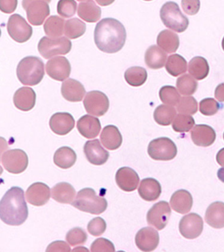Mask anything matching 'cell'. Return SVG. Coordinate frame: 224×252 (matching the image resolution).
I'll return each instance as SVG.
<instances>
[{"instance_id": "52", "label": "cell", "mask_w": 224, "mask_h": 252, "mask_svg": "<svg viewBox=\"0 0 224 252\" xmlns=\"http://www.w3.org/2000/svg\"><path fill=\"white\" fill-rule=\"evenodd\" d=\"M8 144L7 141L3 137H0V162L3 153L8 149Z\"/></svg>"}, {"instance_id": "44", "label": "cell", "mask_w": 224, "mask_h": 252, "mask_svg": "<svg viewBox=\"0 0 224 252\" xmlns=\"http://www.w3.org/2000/svg\"><path fill=\"white\" fill-rule=\"evenodd\" d=\"M66 239L72 246L84 244L87 240V234L82 228H74L67 233Z\"/></svg>"}, {"instance_id": "35", "label": "cell", "mask_w": 224, "mask_h": 252, "mask_svg": "<svg viewBox=\"0 0 224 252\" xmlns=\"http://www.w3.org/2000/svg\"><path fill=\"white\" fill-rule=\"evenodd\" d=\"M65 21L58 16H51L45 21L43 27L45 34L51 37L62 36L64 31Z\"/></svg>"}, {"instance_id": "8", "label": "cell", "mask_w": 224, "mask_h": 252, "mask_svg": "<svg viewBox=\"0 0 224 252\" xmlns=\"http://www.w3.org/2000/svg\"><path fill=\"white\" fill-rule=\"evenodd\" d=\"M51 0H23V7L27 11V19L33 26H40L50 15L49 3Z\"/></svg>"}, {"instance_id": "55", "label": "cell", "mask_w": 224, "mask_h": 252, "mask_svg": "<svg viewBox=\"0 0 224 252\" xmlns=\"http://www.w3.org/2000/svg\"><path fill=\"white\" fill-rule=\"evenodd\" d=\"M217 175L218 179H219L222 182L224 183V167H222V168H220L219 170L218 171Z\"/></svg>"}, {"instance_id": "45", "label": "cell", "mask_w": 224, "mask_h": 252, "mask_svg": "<svg viewBox=\"0 0 224 252\" xmlns=\"http://www.w3.org/2000/svg\"><path fill=\"white\" fill-rule=\"evenodd\" d=\"M220 109V104L214 98H206L199 103L200 113L204 116H213Z\"/></svg>"}, {"instance_id": "17", "label": "cell", "mask_w": 224, "mask_h": 252, "mask_svg": "<svg viewBox=\"0 0 224 252\" xmlns=\"http://www.w3.org/2000/svg\"><path fill=\"white\" fill-rule=\"evenodd\" d=\"M49 126L57 135H67L74 128V118L68 112H57L51 116Z\"/></svg>"}, {"instance_id": "10", "label": "cell", "mask_w": 224, "mask_h": 252, "mask_svg": "<svg viewBox=\"0 0 224 252\" xmlns=\"http://www.w3.org/2000/svg\"><path fill=\"white\" fill-rule=\"evenodd\" d=\"M1 159L6 170L13 174L24 172L28 165V158L25 152L21 149H13L6 152Z\"/></svg>"}, {"instance_id": "33", "label": "cell", "mask_w": 224, "mask_h": 252, "mask_svg": "<svg viewBox=\"0 0 224 252\" xmlns=\"http://www.w3.org/2000/svg\"><path fill=\"white\" fill-rule=\"evenodd\" d=\"M188 70L194 78L197 80H202L209 74V65L203 57H196L189 63Z\"/></svg>"}, {"instance_id": "7", "label": "cell", "mask_w": 224, "mask_h": 252, "mask_svg": "<svg viewBox=\"0 0 224 252\" xmlns=\"http://www.w3.org/2000/svg\"><path fill=\"white\" fill-rule=\"evenodd\" d=\"M147 153L155 160L169 161L176 157L178 151L172 140L167 137H160L150 142Z\"/></svg>"}, {"instance_id": "57", "label": "cell", "mask_w": 224, "mask_h": 252, "mask_svg": "<svg viewBox=\"0 0 224 252\" xmlns=\"http://www.w3.org/2000/svg\"><path fill=\"white\" fill-rule=\"evenodd\" d=\"M3 168H2V167L1 166V165H0V175H1L2 173H3Z\"/></svg>"}, {"instance_id": "36", "label": "cell", "mask_w": 224, "mask_h": 252, "mask_svg": "<svg viewBox=\"0 0 224 252\" xmlns=\"http://www.w3.org/2000/svg\"><path fill=\"white\" fill-rule=\"evenodd\" d=\"M166 70L171 76L177 77L184 74L188 70L186 59L178 54L170 55L166 63Z\"/></svg>"}, {"instance_id": "4", "label": "cell", "mask_w": 224, "mask_h": 252, "mask_svg": "<svg viewBox=\"0 0 224 252\" xmlns=\"http://www.w3.org/2000/svg\"><path fill=\"white\" fill-rule=\"evenodd\" d=\"M72 205L82 212L99 215L105 212L108 202L103 197L97 196L93 189L85 188L79 191Z\"/></svg>"}, {"instance_id": "19", "label": "cell", "mask_w": 224, "mask_h": 252, "mask_svg": "<svg viewBox=\"0 0 224 252\" xmlns=\"http://www.w3.org/2000/svg\"><path fill=\"white\" fill-rule=\"evenodd\" d=\"M116 183L121 190L126 192L135 190L139 186V175L133 169L123 167L117 171L115 175Z\"/></svg>"}, {"instance_id": "21", "label": "cell", "mask_w": 224, "mask_h": 252, "mask_svg": "<svg viewBox=\"0 0 224 252\" xmlns=\"http://www.w3.org/2000/svg\"><path fill=\"white\" fill-rule=\"evenodd\" d=\"M61 94L65 99L70 102H80L86 94L84 85L74 79H68L62 83Z\"/></svg>"}, {"instance_id": "5", "label": "cell", "mask_w": 224, "mask_h": 252, "mask_svg": "<svg viewBox=\"0 0 224 252\" xmlns=\"http://www.w3.org/2000/svg\"><path fill=\"white\" fill-rule=\"evenodd\" d=\"M160 17L165 27L178 33L184 32L188 29L189 19L182 13L178 4L168 1L161 7Z\"/></svg>"}, {"instance_id": "50", "label": "cell", "mask_w": 224, "mask_h": 252, "mask_svg": "<svg viewBox=\"0 0 224 252\" xmlns=\"http://www.w3.org/2000/svg\"><path fill=\"white\" fill-rule=\"evenodd\" d=\"M47 252H70L71 249L68 244L63 241L53 242L48 246Z\"/></svg>"}, {"instance_id": "43", "label": "cell", "mask_w": 224, "mask_h": 252, "mask_svg": "<svg viewBox=\"0 0 224 252\" xmlns=\"http://www.w3.org/2000/svg\"><path fill=\"white\" fill-rule=\"evenodd\" d=\"M77 5V2L75 0H59L57 12L61 17L70 18L76 14Z\"/></svg>"}, {"instance_id": "30", "label": "cell", "mask_w": 224, "mask_h": 252, "mask_svg": "<svg viewBox=\"0 0 224 252\" xmlns=\"http://www.w3.org/2000/svg\"><path fill=\"white\" fill-rule=\"evenodd\" d=\"M76 194V190L68 183H58L51 190L52 198L61 204H71Z\"/></svg>"}, {"instance_id": "25", "label": "cell", "mask_w": 224, "mask_h": 252, "mask_svg": "<svg viewBox=\"0 0 224 252\" xmlns=\"http://www.w3.org/2000/svg\"><path fill=\"white\" fill-rule=\"evenodd\" d=\"M100 141L106 149L114 151L121 147L123 137L116 126L109 125L106 126L102 130Z\"/></svg>"}, {"instance_id": "40", "label": "cell", "mask_w": 224, "mask_h": 252, "mask_svg": "<svg viewBox=\"0 0 224 252\" xmlns=\"http://www.w3.org/2000/svg\"><path fill=\"white\" fill-rule=\"evenodd\" d=\"M195 126V120L188 114H179L173 120L172 128L178 133H187Z\"/></svg>"}, {"instance_id": "13", "label": "cell", "mask_w": 224, "mask_h": 252, "mask_svg": "<svg viewBox=\"0 0 224 252\" xmlns=\"http://www.w3.org/2000/svg\"><path fill=\"white\" fill-rule=\"evenodd\" d=\"M203 220L198 214L192 213L183 217L179 223L181 234L187 239H195L201 234Z\"/></svg>"}, {"instance_id": "39", "label": "cell", "mask_w": 224, "mask_h": 252, "mask_svg": "<svg viewBox=\"0 0 224 252\" xmlns=\"http://www.w3.org/2000/svg\"><path fill=\"white\" fill-rule=\"evenodd\" d=\"M177 90L183 95H191L197 90L198 83L190 74H184L177 79Z\"/></svg>"}, {"instance_id": "47", "label": "cell", "mask_w": 224, "mask_h": 252, "mask_svg": "<svg viewBox=\"0 0 224 252\" xmlns=\"http://www.w3.org/2000/svg\"><path fill=\"white\" fill-rule=\"evenodd\" d=\"M90 251L92 252H115V247L110 240L104 238H98L94 240L93 243L91 244Z\"/></svg>"}, {"instance_id": "3", "label": "cell", "mask_w": 224, "mask_h": 252, "mask_svg": "<svg viewBox=\"0 0 224 252\" xmlns=\"http://www.w3.org/2000/svg\"><path fill=\"white\" fill-rule=\"evenodd\" d=\"M17 74L18 79L23 85L35 86L39 84L44 77V63L39 57H25L18 64Z\"/></svg>"}, {"instance_id": "59", "label": "cell", "mask_w": 224, "mask_h": 252, "mask_svg": "<svg viewBox=\"0 0 224 252\" xmlns=\"http://www.w3.org/2000/svg\"><path fill=\"white\" fill-rule=\"evenodd\" d=\"M79 1H86V0H78Z\"/></svg>"}, {"instance_id": "31", "label": "cell", "mask_w": 224, "mask_h": 252, "mask_svg": "<svg viewBox=\"0 0 224 252\" xmlns=\"http://www.w3.org/2000/svg\"><path fill=\"white\" fill-rule=\"evenodd\" d=\"M157 43L159 47L168 53H175L180 45L178 35L174 32L164 30L159 33Z\"/></svg>"}, {"instance_id": "27", "label": "cell", "mask_w": 224, "mask_h": 252, "mask_svg": "<svg viewBox=\"0 0 224 252\" xmlns=\"http://www.w3.org/2000/svg\"><path fill=\"white\" fill-rule=\"evenodd\" d=\"M206 223L214 228L224 227V203L215 202L210 204L206 211Z\"/></svg>"}, {"instance_id": "22", "label": "cell", "mask_w": 224, "mask_h": 252, "mask_svg": "<svg viewBox=\"0 0 224 252\" xmlns=\"http://www.w3.org/2000/svg\"><path fill=\"white\" fill-rule=\"evenodd\" d=\"M77 128L82 136L86 139H93L99 135L101 124L97 118L90 115H84L77 123Z\"/></svg>"}, {"instance_id": "6", "label": "cell", "mask_w": 224, "mask_h": 252, "mask_svg": "<svg viewBox=\"0 0 224 252\" xmlns=\"http://www.w3.org/2000/svg\"><path fill=\"white\" fill-rule=\"evenodd\" d=\"M72 46V42L66 37H43L38 43V51L41 56L48 59L56 55L68 54Z\"/></svg>"}, {"instance_id": "9", "label": "cell", "mask_w": 224, "mask_h": 252, "mask_svg": "<svg viewBox=\"0 0 224 252\" xmlns=\"http://www.w3.org/2000/svg\"><path fill=\"white\" fill-rule=\"evenodd\" d=\"M7 31L10 37L18 43L26 42L32 35V28L18 14L10 17L7 23Z\"/></svg>"}, {"instance_id": "11", "label": "cell", "mask_w": 224, "mask_h": 252, "mask_svg": "<svg viewBox=\"0 0 224 252\" xmlns=\"http://www.w3.org/2000/svg\"><path fill=\"white\" fill-rule=\"evenodd\" d=\"M84 104L88 114L96 116H104L110 107L108 96L100 91L87 93L84 98Z\"/></svg>"}, {"instance_id": "18", "label": "cell", "mask_w": 224, "mask_h": 252, "mask_svg": "<svg viewBox=\"0 0 224 252\" xmlns=\"http://www.w3.org/2000/svg\"><path fill=\"white\" fill-rule=\"evenodd\" d=\"M50 196V189L43 183H33L26 192L28 202L35 206H42L46 204Z\"/></svg>"}, {"instance_id": "60", "label": "cell", "mask_w": 224, "mask_h": 252, "mask_svg": "<svg viewBox=\"0 0 224 252\" xmlns=\"http://www.w3.org/2000/svg\"><path fill=\"white\" fill-rule=\"evenodd\" d=\"M1 29H0V37H1Z\"/></svg>"}, {"instance_id": "48", "label": "cell", "mask_w": 224, "mask_h": 252, "mask_svg": "<svg viewBox=\"0 0 224 252\" xmlns=\"http://www.w3.org/2000/svg\"><path fill=\"white\" fill-rule=\"evenodd\" d=\"M181 4L183 10L188 15H196L200 9V0H182Z\"/></svg>"}, {"instance_id": "61", "label": "cell", "mask_w": 224, "mask_h": 252, "mask_svg": "<svg viewBox=\"0 0 224 252\" xmlns=\"http://www.w3.org/2000/svg\"><path fill=\"white\" fill-rule=\"evenodd\" d=\"M144 1H152V0H144Z\"/></svg>"}, {"instance_id": "20", "label": "cell", "mask_w": 224, "mask_h": 252, "mask_svg": "<svg viewBox=\"0 0 224 252\" xmlns=\"http://www.w3.org/2000/svg\"><path fill=\"white\" fill-rule=\"evenodd\" d=\"M191 137L195 145L198 147H207L215 141L216 134L212 127L199 124L195 126L191 132Z\"/></svg>"}, {"instance_id": "1", "label": "cell", "mask_w": 224, "mask_h": 252, "mask_svg": "<svg viewBox=\"0 0 224 252\" xmlns=\"http://www.w3.org/2000/svg\"><path fill=\"white\" fill-rule=\"evenodd\" d=\"M94 38L96 46L102 52L115 53L125 45L127 32L121 22L113 18H106L96 25Z\"/></svg>"}, {"instance_id": "26", "label": "cell", "mask_w": 224, "mask_h": 252, "mask_svg": "<svg viewBox=\"0 0 224 252\" xmlns=\"http://www.w3.org/2000/svg\"><path fill=\"white\" fill-rule=\"evenodd\" d=\"M139 193L143 200L148 202L157 200L161 194V184L155 179H143L140 185Z\"/></svg>"}, {"instance_id": "29", "label": "cell", "mask_w": 224, "mask_h": 252, "mask_svg": "<svg viewBox=\"0 0 224 252\" xmlns=\"http://www.w3.org/2000/svg\"><path fill=\"white\" fill-rule=\"evenodd\" d=\"M101 13V9L96 5L93 0H87L79 4L78 16L87 23H96L99 21Z\"/></svg>"}, {"instance_id": "24", "label": "cell", "mask_w": 224, "mask_h": 252, "mask_svg": "<svg viewBox=\"0 0 224 252\" xmlns=\"http://www.w3.org/2000/svg\"><path fill=\"white\" fill-rule=\"evenodd\" d=\"M170 206L172 210L181 214H187L192 210L193 198L188 190L181 189L172 194L170 198Z\"/></svg>"}, {"instance_id": "37", "label": "cell", "mask_w": 224, "mask_h": 252, "mask_svg": "<svg viewBox=\"0 0 224 252\" xmlns=\"http://www.w3.org/2000/svg\"><path fill=\"white\" fill-rule=\"evenodd\" d=\"M124 76L126 82L130 86L139 87L146 82L147 73L146 70L142 67L133 66L125 71Z\"/></svg>"}, {"instance_id": "23", "label": "cell", "mask_w": 224, "mask_h": 252, "mask_svg": "<svg viewBox=\"0 0 224 252\" xmlns=\"http://www.w3.org/2000/svg\"><path fill=\"white\" fill-rule=\"evenodd\" d=\"M36 94L33 89L23 87L19 89L13 96L16 107L22 111H29L34 107Z\"/></svg>"}, {"instance_id": "62", "label": "cell", "mask_w": 224, "mask_h": 252, "mask_svg": "<svg viewBox=\"0 0 224 252\" xmlns=\"http://www.w3.org/2000/svg\"></svg>"}, {"instance_id": "51", "label": "cell", "mask_w": 224, "mask_h": 252, "mask_svg": "<svg viewBox=\"0 0 224 252\" xmlns=\"http://www.w3.org/2000/svg\"><path fill=\"white\" fill-rule=\"evenodd\" d=\"M215 97L220 102H224V83L218 85L215 90Z\"/></svg>"}, {"instance_id": "49", "label": "cell", "mask_w": 224, "mask_h": 252, "mask_svg": "<svg viewBox=\"0 0 224 252\" xmlns=\"http://www.w3.org/2000/svg\"><path fill=\"white\" fill-rule=\"evenodd\" d=\"M18 0H0V11L9 14L17 9Z\"/></svg>"}, {"instance_id": "46", "label": "cell", "mask_w": 224, "mask_h": 252, "mask_svg": "<svg viewBox=\"0 0 224 252\" xmlns=\"http://www.w3.org/2000/svg\"><path fill=\"white\" fill-rule=\"evenodd\" d=\"M106 222L101 218H94L88 222L87 230L91 235L94 236H101L106 231Z\"/></svg>"}, {"instance_id": "56", "label": "cell", "mask_w": 224, "mask_h": 252, "mask_svg": "<svg viewBox=\"0 0 224 252\" xmlns=\"http://www.w3.org/2000/svg\"><path fill=\"white\" fill-rule=\"evenodd\" d=\"M86 251V252H88V250L87 249H85V248H81L80 247H78V248H75V249H74V250H73V251L75 252V251Z\"/></svg>"}, {"instance_id": "16", "label": "cell", "mask_w": 224, "mask_h": 252, "mask_svg": "<svg viewBox=\"0 0 224 252\" xmlns=\"http://www.w3.org/2000/svg\"><path fill=\"white\" fill-rule=\"evenodd\" d=\"M135 242L141 251L152 252L159 245L158 232L151 227L141 228L136 235Z\"/></svg>"}, {"instance_id": "12", "label": "cell", "mask_w": 224, "mask_h": 252, "mask_svg": "<svg viewBox=\"0 0 224 252\" xmlns=\"http://www.w3.org/2000/svg\"><path fill=\"white\" fill-rule=\"evenodd\" d=\"M170 214L171 210L168 203L161 201L153 205L147 212V223L154 226L157 230H162L168 223Z\"/></svg>"}, {"instance_id": "34", "label": "cell", "mask_w": 224, "mask_h": 252, "mask_svg": "<svg viewBox=\"0 0 224 252\" xmlns=\"http://www.w3.org/2000/svg\"><path fill=\"white\" fill-rule=\"evenodd\" d=\"M176 116V110L172 106L161 104L155 108L153 118L159 125H170Z\"/></svg>"}, {"instance_id": "53", "label": "cell", "mask_w": 224, "mask_h": 252, "mask_svg": "<svg viewBox=\"0 0 224 252\" xmlns=\"http://www.w3.org/2000/svg\"><path fill=\"white\" fill-rule=\"evenodd\" d=\"M216 161H217L218 164L224 167V148L218 152L217 155H216Z\"/></svg>"}, {"instance_id": "58", "label": "cell", "mask_w": 224, "mask_h": 252, "mask_svg": "<svg viewBox=\"0 0 224 252\" xmlns=\"http://www.w3.org/2000/svg\"><path fill=\"white\" fill-rule=\"evenodd\" d=\"M222 48H223V50L224 51V37L223 39H222Z\"/></svg>"}, {"instance_id": "2", "label": "cell", "mask_w": 224, "mask_h": 252, "mask_svg": "<svg viewBox=\"0 0 224 252\" xmlns=\"http://www.w3.org/2000/svg\"><path fill=\"white\" fill-rule=\"evenodd\" d=\"M28 216V209L24 190L20 187H12L0 201V219L8 225L19 226Z\"/></svg>"}, {"instance_id": "15", "label": "cell", "mask_w": 224, "mask_h": 252, "mask_svg": "<svg viewBox=\"0 0 224 252\" xmlns=\"http://www.w3.org/2000/svg\"><path fill=\"white\" fill-rule=\"evenodd\" d=\"M84 150L86 159L92 164L103 165L109 158V153L102 147L98 139L86 141Z\"/></svg>"}, {"instance_id": "41", "label": "cell", "mask_w": 224, "mask_h": 252, "mask_svg": "<svg viewBox=\"0 0 224 252\" xmlns=\"http://www.w3.org/2000/svg\"><path fill=\"white\" fill-rule=\"evenodd\" d=\"M159 97L163 103L170 106H176L181 98L178 90L171 86L162 87L159 91Z\"/></svg>"}, {"instance_id": "32", "label": "cell", "mask_w": 224, "mask_h": 252, "mask_svg": "<svg viewBox=\"0 0 224 252\" xmlns=\"http://www.w3.org/2000/svg\"><path fill=\"white\" fill-rule=\"evenodd\" d=\"M54 163L62 169H68L75 164L77 160V155L74 150L68 147L60 148L54 155Z\"/></svg>"}, {"instance_id": "42", "label": "cell", "mask_w": 224, "mask_h": 252, "mask_svg": "<svg viewBox=\"0 0 224 252\" xmlns=\"http://www.w3.org/2000/svg\"><path fill=\"white\" fill-rule=\"evenodd\" d=\"M177 110L180 114H196L198 110V103L196 98L193 96H183L177 104Z\"/></svg>"}, {"instance_id": "38", "label": "cell", "mask_w": 224, "mask_h": 252, "mask_svg": "<svg viewBox=\"0 0 224 252\" xmlns=\"http://www.w3.org/2000/svg\"><path fill=\"white\" fill-rule=\"evenodd\" d=\"M86 31V25L78 18L65 22L64 33L68 38L74 39L82 36Z\"/></svg>"}, {"instance_id": "14", "label": "cell", "mask_w": 224, "mask_h": 252, "mask_svg": "<svg viewBox=\"0 0 224 252\" xmlns=\"http://www.w3.org/2000/svg\"><path fill=\"white\" fill-rule=\"evenodd\" d=\"M46 72L53 80L63 82L70 76V63L66 57H54L47 63Z\"/></svg>"}, {"instance_id": "28", "label": "cell", "mask_w": 224, "mask_h": 252, "mask_svg": "<svg viewBox=\"0 0 224 252\" xmlns=\"http://www.w3.org/2000/svg\"><path fill=\"white\" fill-rule=\"evenodd\" d=\"M167 59V53L157 45H153L145 53V63L147 67L157 70L165 66Z\"/></svg>"}, {"instance_id": "54", "label": "cell", "mask_w": 224, "mask_h": 252, "mask_svg": "<svg viewBox=\"0 0 224 252\" xmlns=\"http://www.w3.org/2000/svg\"><path fill=\"white\" fill-rule=\"evenodd\" d=\"M98 5L101 6H108L113 3L115 0H95Z\"/></svg>"}]
</instances>
